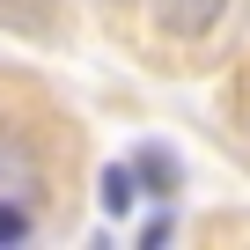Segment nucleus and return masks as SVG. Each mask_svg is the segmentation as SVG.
<instances>
[{"mask_svg":"<svg viewBox=\"0 0 250 250\" xmlns=\"http://www.w3.org/2000/svg\"><path fill=\"white\" fill-rule=\"evenodd\" d=\"M133 199H140V191H133V169H125V162H110V169H103V213H125Z\"/></svg>","mask_w":250,"mask_h":250,"instance_id":"obj_2","label":"nucleus"},{"mask_svg":"<svg viewBox=\"0 0 250 250\" xmlns=\"http://www.w3.org/2000/svg\"><path fill=\"white\" fill-rule=\"evenodd\" d=\"M30 235V213H15V206H0V243H22Z\"/></svg>","mask_w":250,"mask_h":250,"instance_id":"obj_4","label":"nucleus"},{"mask_svg":"<svg viewBox=\"0 0 250 250\" xmlns=\"http://www.w3.org/2000/svg\"><path fill=\"white\" fill-rule=\"evenodd\" d=\"M221 15H228V0H155V22L169 37H206L221 30Z\"/></svg>","mask_w":250,"mask_h":250,"instance_id":"obj_1","label":"nucleus"},{"mask_svg":"<svg viewBox=\"0 0 250 250\" xmlns=\"http://www.w3.org/2000/svg\"><path fill=\"white\" fill-rule=\"evenodd\" d=\"M133 177H147V184L162 191V184H177V162H169L162 147H140V162H133Z\"/></svg>","mask_w":250,"mask_h":250,"instance_id":"obj_3","label":"nucleus"}]
</instances>
